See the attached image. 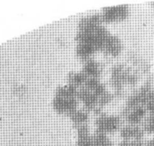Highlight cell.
I'll return each mask as SVG.
<instances>
[{
  "mask_svg": "<svg viewBox=\"0 0 154 146\" xmlns=\"http://www.w3.org/2000/svg\"><path fill=\"white\" fill-rule=\"evenodd\" d=\"M146 146H154V138L153 139L148 141L147 143H146Z\"/></svg>",
  "mask_w": 154,
  "mask_h": 146,
  "instance_id": "2",
  "label": "cell"
},
{
  "mask_svg": "<svg viewBox=\"0 0 154 146\" xmlns=\"http://www.w3.org/2000/svg\"><path fill=\"white\" fill-rule=\"evenodd\" d=\"M143 130L149 133L154 132V115H150L143 123Z\"/></svg>",
  "mask_w": 154,
  "mask_h": 146,
  "instance_id": "1",
  "label": "cell"
}]
</instances>
